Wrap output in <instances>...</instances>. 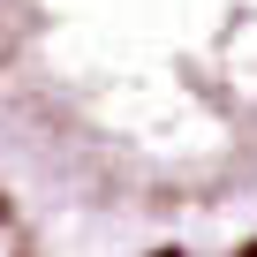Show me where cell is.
I'll list each match as a JSON object with an SVG mask.
<instances>
[{"mask_svg":"<svg viewBox=\"0 0 257 257\" xmlns=\"http://www.w3.org/2000/svg\"><path fill=\"white\" fill-rule=\"evenodd\" d=\"M0 159L61 219H227L257 197V0H0Z\"/></svg>","mask_w":257,"mask_h":257,"instance_id":"cell-1","label":"cell"},{"mask_svg":"<svg viewBox=\"0 0 257 257\" xmlns=\"http://www.w3.org/2000/svg\"><path fill=\"white\" fill-rule=\"evenodd\" d=\"M53 204L0 159V257H53Z\"/></svg>","mask_w":257,"mask_h":257,"instance_id":"cell-2","label":"cell"}]
</instances>
